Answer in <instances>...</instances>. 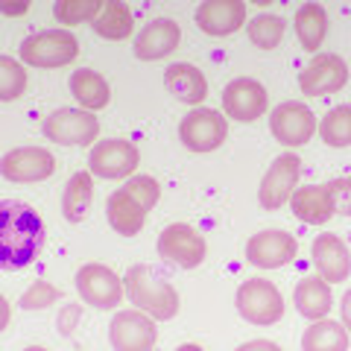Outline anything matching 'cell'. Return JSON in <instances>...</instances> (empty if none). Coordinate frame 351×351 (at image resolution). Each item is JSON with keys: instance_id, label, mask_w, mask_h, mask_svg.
Returning a JSON list of instances; mask_svg holds the SVG:
<instances>
[{"instance_id": "1", "label": "cell", "mask_w": 351, "mask_h": 351, "mask_svg": "<svg viewBox=\"0 0 351 351\" xmlns=\"http://www.w3.org/2000/svg\"><path fill=\"white\" fill-rule=\"evenodd\" d=\"M44 219L21 199L0 202V269H24L44 249Z\"/></svg>"}, {"instance_id": "2", "label": "cell", "mask_w": 351, "mask_h": 351, "mask_svg": "<svg viewBox=\"0 0 351 351\" xmlns=\"http://www.w3.org/2000/svg\"><path fill=\"white\" fill-rule=\"evenodd\" d=\"M123 290L129 295V304H135V311L152 316L156 322H167L179 313V293L170 281L152 272L147 263H135L123 276Z\"/></svg>"}, {"instance_id": "3", "label": "cell", "mask_w": 351, "mask_h": 351, "mask_svg": "<svg viewBox=\"0 0 351 351\" xmlns=\"http://www.w3.org/2000/svg\"><path fill=\"white\" fill-rule=\"evenodd\" d=\"M21 64H29V68H64L80 56V41H76L73 32L68 29H41L36 36H29L21 41L18 47Z\"/></svg>"}, {"instance_id": "4", "label": "cell", "mask_w": 351, "mask_h": 351, "mask_svg": "<svg viewBox=\"0 0 351 351\" xmlns=\"http://www.w3.org/2000/svg\"><path fill=\"white\" fill-rule=\"evenodd\" d=\"M234 304H237V313L249 325H258V328L276 325L284 316V295L267 278H246L234 293Z\"/></svg>"}, {"instance_id": "5", "label": "cell", "mask_w": 351, "mask_h": 351, "mask_svg": "<svg viewBox=\"0 0 351 351\" xmlns=\"http://www.w3.org/2000/svg\"><path fill=\"white\" fill-rule=\"evenodd\" d=\"M41 132L47 141H56L62 147H88L100 135V120L85 108H56L44 117Z\"/></svg>"}, {"instance_id": "6", "label": "cell", "mask_w": 351, "mask_h": 351, "mask_svg": "<svg viewBox=\"0 0 351 351\" xmlns=\"http://www.w3.org/2000/svg\"><path fill=\"white\" fill-rule=\"evenodd\" d=\"M73 281H76V293L82 295V302L91 307H100V311H112L126 295L123 278L112 267H106V263H82L76 269Z\"/></svg>"}, {"instance_id": "7", "label": "cell", "mask_w": 351, "mask_h": 351, "mask_svg": "<svg viewBox=\"0 0 351 351\" xmlns=\"http://www.w3.org/2000/svg\"><path fill=\"white\" fill-rule=\"evenodd\" d=\"M228 135V120L217 108H193L182 117L179 123V141L191 152H214L223 147Z\"/></svg>"}, {"instance_id": "8", "label": "cell", "mask_w": 351, "mask_h": 351, "mask_svg": "<svg viewBox=\"0 0 351 351\" xmlns=\"http://www.w3.org/2000/svg\"><path fill=\"white\" fill-rule=\"evenodd\" d=\"M141 164V152L132 141L123 138H106L97 141L88 156V167L97 179H129Z\"/></svg>"}, {"instance_id": "9", "label": "cell", "mask_w": 351, "mask_h": 351, "mask_svg": "<svg viewBox=\"0 0 351 351\" xmlns=\"http://www.w3.org/2000/svg\"><path fill=\"white\" fill-rule=\"evenodd\" d=\"M205 237L188 223H173L158 234V258L179 269H196L205 261Z\"/></svg>"}, {"instance_id": "10", "label": "cell", "mask_w": 351, "mask_h": 351, "mask_svg": "<svg viewBox=\"0 0 351 351\" xmlns=\"http://www.w3.org/2000/svg\"><path fill=\"white\" fill-rule=\"evenodd\" d=\"M269 132L281 147H304L316 135V114L304 103L287 100L269 112Z\"/></svg>"}, {"instance_id": "11", "label": "cell", "mask_w": 351, "mask_h": 351, "mask_svg": "<svg viewBox=\"0 0 351 351\" xmlns=\"http://www.w3.org/2000/svg\"><path fill=\"white\" fill-rule=\"evenodd\" d=\"M112 351H152L158 343L156 319L141 311H120L108 325Z\"/></svg>"}, {"instance_id": "12", "label": "cell", "mask_w": 351, "mask_h": 351, "mask_svg": "<svg viewBox=\"0 0 351 351\" xmlns=\"http://www.w3.org/2000/svg\"><path fill=\"white\" fill-rule=\"evenodd\" d=\"M56 173V158L44 147H18L0 158V176L15 184L44 182Z\"/></svg>"}, {"instance_id": "13", "label": "cell", "mask_w": 351, "mask_h": 351, "mask_svg": "<svg viewBox=\"0 0 351 351\" xmlns=\"http://www.w3.org/2000/svg\"><path fill=\"white\" fill-rule=\"evenodd\" d=\"M299 164H302L299 156L284 152V156H278L276 161L269 164V170L263 173L261 188H258V199H261V205L267 208V211H276V208L290 202L295 184H299V173H302Z\"/></svg>"}, {"instance_id": "14", "label": "cell", "mask_w": 351, "mask_h": 351, "mask_svg": "<svg viewBox=\"0 0 351 351\" xmlns=\"http://www.w3.org/2000/svg\"><path fill=\"white\" fill-rule=\"evenodd\" d=\"M267 88L258 80H249V76H237L223 88V112L226 117L240 120V123H252L267 114Z\"/></svg>"}, {"instance_id": "15", "label": "cell", "mask_w": 351, "mask_h": 351, "mask_svg": "<svg viewBox=\"0 0 351 351\" xmlns=\"http://www.w3.org/2000/svg\"><path fill=\"white\" fill-rule=\"evenodd\" d=\"M295 252H299V240L293 234L281 232V228H267V232L249 237L246 261L258 269H278L295 258Z\"/></svg>"}, {"instance_id": "16", "label": "cell", "mask_w": 351, "mask_h": 351, "mask_svg": "<svg viewBox=\"0 0 351 351\" xmlns=\"http://www.w3.org/2000/svg\"><path fill=\"white\" fill-rule=\"evenodd\" d=\"M348 82V64L337 53H316L311 64L299 73V88L307 97L337 94Z\"/></svg>"}, {"instance_id": "17", "label": "cell", "mask_w": 351, "mask_h": 351, "mask_svg": "<svg viewBox=\"0 0 351 351\" xmlns=\"http://www.w3.org/2000/svg\"><path fill=\"white\" fill-rule=\"evenodd\" d=\"M193 18L205 36L223 38L246 24V3L243 0H205V3H199Z\"/></svg>"}, {"instance_id": "18", "label": "cell", "mask_w": 351, "mask_h": 351, "mask_svg": "<svg viewBox=\"0 0 351 351\" xmlns=\"http://www.w3.org/2000/svg\"><path fill=\"white\" fill-rule=\"evenodd\" d=\"M179 41H182V27L173 18H156L135 36L132 50H135V56L141 62H158L164 56H170L179 47Z\"/></svg>"}, {"instance_id": "19", "label": "cell", "mask_w": 351, "mask_h": 351, "mask_svg": "<svg viewBox=\"0 0 351 351\" xmlns=\"http://www.w3.org/2000/svg\"><path fill=\"white\" fill-rule=\"evenodd\" d=\"M311 255L322 281L337 284L351 276V252L337 234H319L311 246Z\"/></svg>"}, {"instance_id": "20", "label": "cell", "mask_w": 351, "mask_h": 351, "mask_svg": "<svg viewBox=\"0 0 351 351\" xmlns=\"http://www.w3.org/2000/svg\"><path fill=\"white\" fill-rule=\"evenodd\" d=\"M290 208L304 226H325L328 219L337 214L334 196H331L328 184H304V188H295L290 196Z\"/></svg>"}, {"instance_id": "21", "label": "cell", "mask_w": 351, "mask_h": 351, "mask_svg": "<svg viewBox=\"0 0 351 351\" xmlns=\"http://www.w3.org/2000/svg\"><path fill=\"white\" fill-rule=\"evenodd\" d=\"M164 88L176 97L179 103L199 106L208 97V80L205 73L191 62H176L164 71Z\"/></svg>"}, {"instance_id": "22", "label": "cell", "mask_w": 351, "mask_h": 351, "mask_svg": "<svg viewBox=\"0 0 351 351\" xmlns=\"http://www.w3.org/2000/svg\"><path fill=\"white\" fill-rule=\"evenodd\" d=\"M293 302H295V311H299L304 319L311 322H319L331 313L334 307V293H331V284L322 281L319 276L313 278H302L295 284V293H293Z\"/></svg>"}, {"instance_id": "23", "label": "cell", "mask_w": 351, "mask_h": 351, "mask_svg": "<svg viewBox=\"0 0 351 351\" xmlns=\"http://www.w3.org/2000/svg\"><path fill=\"white\" fill-rule=\"evenodd\" d=\"M106 219H108V226H112L117 234L135 237L147 223V211L141 208V202L135 199V196H129L123 188H120V191H114L112 196H108Z\"/></svg>"}, {"instance_id": "24", "label": "cell", "mask_w": 351, "mask_h": 351, "mask_svg": "<svg viewBox=\"0 0 351 351\" xmlns=\"http://www.w3.org/2000/svg\"><path fill=\"white\" fill-rule=\"evenodd\" d=\"M68 85H71V94H73V100L80 103V108H85V112H91V114L112 103V88H108L106 76L91 68L73 71Z\"/></svg>"}, {"instance_id": "25", "label": "cell", "mask_w": 351, "mask_h": 351, "mask_svg": "<svg viewBox=\"0 0 351 351\" xmlns=\"http://www.w3.org/2000/svg\"><path fill=\"white\" fill-rule=\"evenodd\" d=\"M293 29L299 36V44L307 53H316L325 41V32H328V12L325 6L319 3H302L295 9V18H293Z\"/></svg>"}, {"instance_id": "26", "label": "cell", "mask_w": 351, "mask_h": 351, "mask_svg": "<svg viewBox=\"0 0 351 351\" xmlns=\"http://www.w3.org/2000/svg\"><path fill=\"white\" fill-rule=\"evenodd\" d=\"M94 199V176L91 173H73L62 191V217L68 223H82L88 217V208Z\"/></svg>"}, {"instance_id": "27", "label": "cell", "mask_w": 351, "mask_h": 351, "mask_svg": "<svg viewBox=\"0 0 351 351\" xmlns=\"http://www.w3.org/2000/svg\"><path fill=\"white\" fill-rule=\"evenodd\" d=\"M94 32L106 41H123L132 36V29H135V21H132V12L126 3H120V0H106L100 15L91 21Z\"/></svg>"}, {"instance_id": "28", "label": "cell", "mask_w": 351, "mask_h": 351, "mask_svg": "<svg viewBox=\"0 0 351 351\" xmlns=\"http://www.w3.org/2000/svg\"><path fill=\"white\" fill-rule=\"evenodd\" d=\"M302 351H348V331L334 319L311 322L302 334Z\"/></svg>"}, {"instance_id": "29", "label": "cell", "mask_w": 351, "mask_h": 351, "mask_svg": "<svg viewBox=\"0 0 351 351\" xmlns=\"http://www.w3.org/2000/svg\"><path fill=\"white\" fill-rule=\"evenodd\" d=\"M284 29H287V21H284L281 15L261 12L246 24V36L261 50H276L281 44V38H284Z\"/></svg>"}, {"instance_id": "30", "label": "cell", "mask_w": 351, "mask_h": 351, "mask_svg": "<svg viewBox=\"0 0 351 351\" xmlns=\"http://www.w3.org/2000/svg\"><path fill=\"white\" fill-rule=\"evenodd\" d=\"M319 138L328 147L343 149L351 147V106H334L322 120H319Z\"/></svg>"}, {"instance_id": "31", "label": "cell", "mask_w": 351, "mask_h": 351, "mask_svg": "<svg viewBox=\"0 0 351 351\" xmlns=\"http://www.w3.org/2000/svg\"><path fill=\"white\" fill-rule=\"evenodd\" d=\"M27 91V71L12 56L0 53V103H12Z\"/></svg>"}, {"instance_id": "32", "label": "cell", "mask_w": 351, "mask_h": 351, "mask_svg": "<svg viewBox=\"0 0 351 351\" xmlns=\"http://www.w3.org/2000/svg\"><path fill=\"white\" fill-rule=\"evenodd\" d=\"M103 0H59L53 3V15H56L59 24H91V21L100 15Z\"/></svg>"}, {"instance_id": "33", "label": "cell", "mask_w": 351, "mask_h": 351, "mask_svg": "<svg viewBox=\"0 0 351 351\" xmlns=\"http://www.w3.org/2000/svg\"><path fill=\"white\" fill-rule=\"evenodd\" d=\"M123 191L129 196H135L144 211H152V205L161 199V184L152 176H129V182L123 184Z\"/></svg>"}, {"instance_id": "34", "label": "cell", "mask_w": 351, "mask_h": 351, "mask_svg": "<svg viewBox=\"0 0 351 351\" xmlns=\"http://www.w3.org/2000/svg\"><path fill=\"white\" fill-rule=\"evenodd\" d=\"M59 295L62 293L53 287L50 281H36V284H29V287L24 290V295L18 299V304L24 307V311H44V307H50Z\"/></svg>"}, {"instance_id": "35", "label": "cell", "mask_w": 351, "mask_h": 351, "mask_svg": "<svg viewBox=\"0 0 351 351\" xmlns=\"http://www.w3.org/2000/svg\"><path fill=\"white\" fill-rule=\"evenodd\" d=\"M328 188H331L337 214L351 217V176H343V179H331V182H328Z\"/></svg>"}, {"instance_id": "36", "label": "cell", "mask_w": 351, "mask_h": 351, "mask_svg": "<svg viewBox=\"0 0 351 351\" xmlns=\"http://www.w3.org/2000/svg\"><path fill=\"white\" fill-rule=\"evenodd\" d=\"M80 316H82L80 304H64V311L59 313V328H62V334H73L76 322H80Z\"/></svg>"}, {"instance_id": "37", "label": "cell", "mask_w": 351, "mask_h": 351, "mask_svg": "<svg viewBox=\"0 0 351 351\" xmlns=\"http://www.w3.org/2000/svg\"><path fill=\"white\" fill-rule=\"evenodd\" d=\"M234 351H281V346L269 343V339H249V343L237 346Z\"/></svg>"}, {"instance_id": "38", "label": "cell", "mask_w": 351, "mask_h": 351, "mask_svg": "<svg viewBox=\"0 0 351 351\" xmlns=\"http://www.w3.org/2000/svg\"><path fill=\"white\" fill-rule=\"evenodd\" d=\"M339 316H343V328L351 331V290H346L343 302H339Z\"/></svg>"}, {"instance_id": "39", "label": "cell", "mask_w": 351, "mask_h": 351, "mask_svg": "<svg viewBox=\"0 0 351 351\" xmlns=\"http://www.w3.org/2000/svg\"><path fill=\"white\" fill-rule=\"evenodd\" d=\"M9 319H12V304H9V299H6V295H0V334L6 331Z\"/></svg>"}, {"instance_id": "40", "label": "cell", "mask_w": 351, "mask_h": 351, "mask_svg": "<svg viewBox=\"0 0 351 351\" xmlns=\"http://www.w3.org/2000/svg\"><path fill=\"white\" fill-rule=\"evenodd\" d=\"M0 12L3 15H24V12H29V3H0Z\"/></svg>"}, {"instance_id": "41", "label": "cell", "mask_w": 351, "mask_h": 351, "mask_svg": "<svg viewBox=\"0 0 351 351\" xmlns=\"http://www.w3.org/2000/svg\"><path fill=\"white\" fill-rule=\"evenodd\" d=\"M176 351H205L202 346H196V343H184V346H179Z\"/></svg>"}, {"instance_id": "42", "label": "cell", "mask_w": 351, "mask_h": 351, "mask_svg": "<svg viewBox=\"0 0 351 351\" xmlns=\"http://www.w3.org/2000/svg\"><path fill=\"white\" fill-rule=\"evenodd\" d=\"M24 351H47V348H41V346H29V348H24Z\"/></svg>"}]
</instances>
